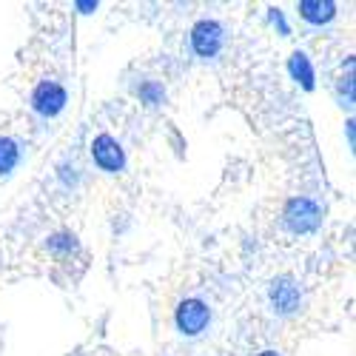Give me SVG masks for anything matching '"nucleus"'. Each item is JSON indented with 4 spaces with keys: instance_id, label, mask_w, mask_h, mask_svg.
<instances>
[{
    "instance_id": "7",
    "label": "nucleus",
    "mask_w": 356,
    "mask_h": 356,
    "mask_svg": "<svg viewBox=\"0 0 356 356\" xmlns=\"http://www.w3.org/2000/svg\"><path fill=\"white\" fill-rule=\"evenodd\" d=\"M300 15L311 26H322V23H331L334 20L337 3H331V0H302V3H300Z\"/></svg>"
},
{
    "instance_id": "1",
    "label": "nucleus",
    "mask_w": 356,
    "mask_h": 356,
    "mask_svg": "<svg viewBox=\"0 0 356 356\" xmlns=\"http://www.w3.org/2000/svg\"><path fill=\"white\" fill-rule=\"evenodd\" d=\"M282 222L291 234H311L322 222V209L311 197H293L282 209Z\"/></svg>"
},
{
    "instance_id": "13",
    "label": "nucleus",
    "mask_w": 356,
    "mask_h": 356,
    "mask_svg": "<svg viewBox=\"0 0 356 356\" xmlns=\"http://www.w3.org/2000/svg\"><path fill=\"white\" fill-rule=\"evenodd\" d=\"M77 9H80L83 15H88V12H95V9H97V0H80V3H77Z\"/></svg>"
},
{
    "instance_id": "9",
    "label": "nucleus",
    "mask_w": 356,
    "mask_h": 356,
    "mask_svg": "<svg viewBox=\"0 0 356 356\" xmlns=\"http://www.w3.org/2000/svg\"><path fill=\"white\" fill-rule=\"evenodd\" d=\"M20 163V145L12 137H0V177Z\"/></svg>"
},
{
    "instance_id": "3",
    "label": "nucleus",
    "mask_w": 356,
    "mask_h": 356,
    "mask_svg": "<svg viewBox=\"0 0 356 356\" xmlns=\"http://www.w3.org/2000/svg\"><path fill=\"white\" fill-rule=\"evenodd\" d=\"M268 300H271V308L282 316L288 314H296L302 305V288L296 285L293 277H277L271 282V291H268Z\"/></svg>"
},
{
    "instance_id": "11",
    "label": "nucleus",
    "mask_w": 356,
    "mask_h": 356,
    "mask_svg": "<svg viewBox=\"0 0 356 356\" xmlns=\"http://www.w3.org/2000/svg\"><path fill=\"white\" fill-rule=\"evenodd\" d=\"M49 248L54 251V254H74L77 251V236L74 234H54V236H49Z\"/></svg>"
},
{
    "instance_id": "10",
    "label": "nucleus",
    "mask_w": 356,
    "mask_h": 356,
    "mask_svg": "<svg viewBox=\"0 0 356 356\" xmlns=\"http://www.w3.org/2000/svg\"><path fill=\"white\" fill-rule=\"evenodd\" d=\"M140 100H143L145 106H160V103L165 100V88H163L160 83H154V80H145V83L140 86Z\"/></svg>"
},
{
    "instance_id": "14",
    "label": "nucleus",
    "mask_w": 356,
    "mask_h": 356,
    "mask_svg": "<svg viewBox=\"0 0 356 356\" xmlns=\"http://www.w3.org/2000/svg\"><path fill=\"white\" fill-rule=\"evenodd\" d=\"M259 356H280V353H274V350H262Z\"/></svg>"
},
{
    "instance_id": "8",
    "label": "nucleus",
    "mask_w": 356,
    "mask_h": 356,
    "mask_svg": "<svg viewBox=\"0 0 356 356\" xmlns=\"http://www.w3.org/2000/svg\"><path fill=\"white\" fill-rule=\"evenodd\" d=\"M288 72L296 83H302V88H314V66L308 60V54L305 51H293L291 54V60H288Z\"/></svg>"
},
{
    "instance_id": "6",
    "label": "nucleus",
    "mask_w": 356,
    "mask_h": 356,
    "mask_svg": "<svg viewBox=\"0 0 356 356\" xmlns=\"http://www.w3.org/2000/svg\"><path fill=\"white\" fill-rule=\"evenodd\" d=\"M92 157L103 171H123L126 165V154L123 145L117 143L111 134H97L92 143Z\"/></svg>"
},
{
    "instance_id": "12",
    "label": "nucleus",
    "mask_w": 356,
    "mask_h": 356,
    "mask_svg": "<svg viewBox=\"0 0 356 356\" xmlns=\"http://www.w3.org/2000/svg\"><path fill=\"white\" fill-rule=\"evenodd\" d=\"M271 20L280 26V32H282V35H288V23H285V17H282L280 9H271Z\"/></svg>"
},
{
    "instance_id": "2",
    "label": "nucleus",
    "mask_w": 356,
    "mask_h": 356,
    "mask_svg": "<svg viewBox=\"0 0 356 356\" xmlns=\"http://www.w3.org/2000/svg\"><path fill=\"white\" fill-rule=\"evenodd\" d=\"M174 319H177V328H180V334L200 337L205 328H209L211 311H209V305H205L202 300H183L180 308H177Z\"/></svg>"
},
{
    "instance_id": "4",
    "label": "nucleus",
    "mask_w": 356,
    "mask_h": 356,
    "mask_svg": "<svg viewBox=\"0 0 356 356\" xmlns=\"http://www.w3.org/2000/svg\"><path fill=\"white\" fill-rule=\"evenodd\" d=\"M69 103V95H66V88L60 83H54V80H43L38 88H35V95H32V108L40 114V117H57Z\"/></svg>"
},
{
    "instance_id": "5",
    "label": "nucleus",
    "mask_w": 356,
    "mask_h": 356,
    "mask_svg": "<svg viewBox=\"0 0 356 356\" xmlns=\"http://www.w3.org/2000/svg\"><path fill=\"white\" fill-rule=\"evenodd\" d=\"M222 40H225V35H222V26H220L217 20H200V23L191 29V49H194V54H200V57H214V54H220Z\"/></svg>"
}]
</instances>
